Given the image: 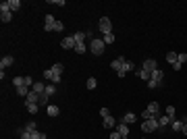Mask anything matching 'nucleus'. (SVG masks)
I'll list each match as a JSON object with an SVG mask.
<instances>
[{
    "instance_id": "2eb2a0df",
    "label": "nucleus",
    "mask_w": 187,
    "mask_h": 139,
    "mask_svg": "<svg viewBox=\"0 0 187 139\" xmlns=\"http://www.w3.org/2000/svg\"><path fill=\"white\" fill-rule=\"evenodd\" d=\"M135 121H137V116H135L133 112H127V114L123 116V121H121V122H125V125H131V122H135Z\"/></svg>"
},
{
    "instance_id": "f704fd0d",
    "label": "nucleus",
    "mask_w": 187,
    "mask_h": 139,
    "mask_svg": "<svg viewBox=\"0 0 187 139\" xmlns=\"http://www.w3.org/2000/svg\"><path fill=\"white\" fill-rule=\"evenodd\" d=\"M31 139H46V133H38V131H33V133H31Z\"/></svg>"
},
{
    "instance_id": "4468645a",
    "label": "nucleus",
    "mask_w": 187,
    "mask_h": 139,
    "mask_svg": "<svg viewBox=\"0 0 187 139\" xmlns=\"http://www.w3.org/2000/svg\"><path fill=\"white\" fill-rule=\"evenodd\" d=\"M31 92H35V93H44V92H46V85H44L42 81H35L33 87H31Z\"/></svg>"
},
{
    "instance_id": "1a4fd4ad",
    "label": "nucleus",
    "mask_w": 187,
    "mask_h": 139,
    "mask_svg": "<svg viewBox=\"0 0 187 139\" xmlns=\"http://www.w3.org/2000/svg\"><path fill=\"white\" fill-rule=\"evenodd\" d=\"M117 133L121 135L123 139H127V137H129V125H125V122H119V125H117Z\"/></svg>"
},
{
    "instance_id": "6e6552de",
    "label": "nucleus",
    "mask_w": 187,
    "mask_h": 139,
    "mask_svg": "<svg viewBox=\"0 0 187 139\" xmlns=\"http://www.w3.org/2000/svg\"><path fill=\"white\" fill-rule=\"evenodd\" d=\"M185 121H187V118H181V121H179V118H173L170 129H173L175 133H181V131H183V122H185Z\"/></svg>"
},
{
    "instance_id": "58836bf2",
    "label": "nucleus",
    "mask_w": 187,
    "mask_h": 139,
    "mask_svg": "<svg viewBox=\"0 0 187 139\" xmlns=\"http://www.w3.org/2000/svg\"><path fill=\"white\" fill-rule=\"evenodd\" d=\"M21 139H31V133L23 129V131H21Z\"/></svg>"
},
{
    "instance_id": "a211bd4d",
    "label": "nucleus",
    "mask_w": 187,
    "mask_h": 139,
    "mask_svg": "<svg viewBox=\"0 0 187 139\" xmlns=\"http://www.w3.org/2000/svg\"><path fill=\"white\" fill-rule=\"evenodd\" d=\"M8 8H11V12H17L21 8V2L19 0H8Z\"/></svg>"
},
{
    "instance_id": "2f4dec72",
    "label": "nucleus",
    "mask_w": 187,
    "mask_h": 139,
    "mask_svg": "<svg viewBox=\"0 0 187 139\" xmlns=\"http://www.w3.org/2000/svg\"><path fill=\"white\" fill-rule=\"evenodd\" d=\"M27 106V112L29 114H38V104H25Z\"/></svg>"
},
{
    "instance_id": "393cba45",
    "label": "nucleus",
    "mask_w": 187,
    "mask_h": 139,
    "mask_svg": "<svg viewBox=\"0 0 187 139\" xmlns=\"http://www.w3.org/2000/svg\"><path fill=\"white\" fill-rule=\"evenodd\" d=\"M137 75H139V79H144V81H150V79H152V73H148V71H144V69H141Z\"/></svg>"
},
{
    "instance_id": "473e14b6",
    "label": "nucleus",
    "mask_w": 187,
    "mask_h": 139,
    "mask_svg": "<svg viewBox=\"0 0 187 139\" xmlns=\"http://www.w3.org/2000/svg\"><path fill=\"white\" fill-rule=\"evenodd\" d=\"M102 40H104V44H112V42H114V33H106Z\"/></svg>"
},
{
    "instance_id": "412c9836",
    "label": "nucleus",
    "mask_w": 187,
    "mask_h": 139,
    "mask_svg": "<svg viewBox=\"0 0 187 139\" xmlns=\"http://www.w3.org/2000/svg\"><path fill=\"white\" fill-rule=\"evenodd\" d=\"M29 92H31V89H29V87H17V96H21V98H27V96H29Z\"/></svg>"
},
{
    "instance_id": "39448f33",
    "label": "nucleus",
    "mask_w": 187,
    "mask_h": 139,
    "mask_svg": "<svg viewBox=\"0 0 187 139\" xmlns=\"http://www.w3.org/2000/svg\"><path fill=\"white\" fill-rule=\"evenodd\" d=\"M98 27H100V31H102V33H112V23H110V19H108V17H102V19H100V25H98Z\"/></svg>"
},
{
    "instance_id": "ea45409f",
    "label": "nucleus",
    "mask_w": 187,
    "mask_h": 139,
    "mask_svg": "<svg viewBox=\"0 0 187 139\" xmlns=\"http://www.w3.org/2000/svg\"><path fill=\"white\" fill-rule=\"evenodd\" d=\"M40 104H48V96L46 93H40Z\"/></svg>"
},
{
    "instance_id": "4be33fe9",
    "label": "nucleus",
    "mask_w": 187,
    "mask_h": 139,
    "mask_svg": "<svg viewBox=\"0 0 187 139\" xmlns=\"http://www.w3.org/2000/svg\"><path fill=\"white\" fill-rule=\"evenodd\" d=\"M0 19H2V23H8L13 19V12L11 11H4V12H0Z\"/></svg>"
},
{
    "instance_id": "9b49d317",
    "label": "nucleus",
    "mask_w": 187,
    "mask_h": 139,
    "mask_svg": "<svg viewBox=\"0 0 187 139\" xmlns=\"http://www.w3.org/2000/svg\"><path fill=\"white\" fill-rule=\"evenodd\" d=\"M25 104H40V93L29 92V96L25 98Z\"/></svg>"
},
{
    "instance_id": "49530a36",
    "label": "nucleus",
    "mask_w": 187,
    "mask_h": 139,
    "mask_svg": "<svg viewBox=\"0 0 187 139\" xmlns=\"http://www.w3.org/2000/svg\"><path fill=\"white\" fill-rule=\"evenodd\" d=\"M110 139H123V137H121V135H119V133H117V131H114V133H112V135H110Z\"/></svg>"
},
{
    "instance_id": "7c9ffc66",
    "label": "nucleus",
    "mask_w": 187,
    "mask_h": 139,
    "mask_svg": "<svg viewBox=\"0 0 187 139\" xmlns=\"http://www.w3.org/2000/svg\"><path fill=\"white\" fill-rule=\"evenodd\" d=\"M96 87H98V81H96L94 77H89L88 79V89H96Z\"/></svg>"
},
{
    "instance_id": "5701e85b",
    "label": "nucleus",
    "mask_w": 187,
    "mask_h": 139,
    "mask_svg": "<svg viewBox=\"0 0 187 139\" xmlns=\"http://www.w3.org/2000/svg\"><path fill=\"white\" fill-rule=\"evenodd\" d=\"M50 69H52V73H54V75H60V73H63V71H64V64L56 62V64H54V67H50Z\"/></svg>"
},
{
    "instance_id": "b1692460",
    "label": "nucleus",
    "mask_w": 187,
    "mask_h": 139,
    "mask_svg": "<svg viewBox=\"0 0 187 139\" xmlns=\"http://www.w3.org/2000/svg\"><path fill=\"white\" fill-rule=\"evenodd\" d=\"M129 71H135V64L131 62V60H125V67H123V73L125 75H127Z\"/></svg>"
},
{
    "instance_id": "6ab92c4d",
    "label": "nucleus",
    "mask_w": 187,
    "mask_h": 139,
    "mask_svg": "<svg viewBox=\"0 0 187 139\" xmlns=\"http://www.w3.org/2000/svg\"><path fill=\"white\" fill-rule=\"evenodd\" d=\"M73 37H75L77 44H85V37H88V33H83V31H77V33L73 35Z\"/></svg>"
},
{
    "instance_id": "423d86ee",
    "label": "nucleus",
    "mask_w": 187,
    "mask_h": 139,
    "mask_svg": "<svg viewBox=\"0 0 187 139\" xmlns=\"http://www.w3.org/2000/svg\"><path fill=\"white\" fill-rule=\"evenodd\" d=\"M75 46H77V42H75L73 35H69V37H64L60 42V48H64V50H75Z\"/></svg>"
},
{
    "instance_id": "c03bdc74",
    "label": "nucleus",
    "mask_w": 187,
    "mask_h": 139,
    "mask_svg": "<svg viewBox=\"0 0 187 139\" xmlns=\"http://www.w3.org/2000/svg\"><path fill=\"white\" fill-rule=\"evenodd\" d=\"M50 83H54V85H56V83H60V75H54V77H52V81H50Z\"/></svg>"
},
{
    "instance_id": "7ed1b4c3",
    "label": "nucleus",
    "mask_w": 187,
    "mask_h": 139,
    "mask_svg": "<svg viewBox=\"0 0 187 139\" xmlns=\"http://www.w3.org/2000/svg\"><path fill=\"white\" fill-rule=\"evenodd\" d=\"M104 40H92L89 42V52L92 54H96V56H100V54L104 52Z\"/></svg>"
},
{
    "instance_id": "0eeeda50",
    "label": "nucleus",
    "mask_w": 187,
    "mask_h": 139,
    "mask_svg": "<svg viewBox=\"0 0 187 139\" xmlns=\"http://www.w3.org/2000/svg\"><path fill=\"white\" fill-rule=\"evenodd\" d=\"M141 69L148 71V73H154V71L158 69V64H156V60H154V58H146V60H144V64H141Z\"/></svg>"
},
{
    "instance_id": "c9c22d12",
    "label": "nucleus",
    "mask_w": 187,
    "mask_h": 139,
    "mask_svg": "<svg viewBox=\"0 0 187 139\" xmlns=\"http://www.w3.org/2000/svg\"><path fill=\"white\" fill-rule=\"evenodd\" d=\"M4 11H11V8H8V0L0 2V12H4Z\"/></svg>"
},
{
    "instance_id": "bb28decb",
    "label": "nucleus",
    "mask_w": 187,
    "mask_h": 139,
    "mask_svg": "<svg viewBox=\"0 0 187 139\" xmlns=\"http://www.w3.org/2000/svg\"><path fill=\"white\" fill-rule=\"evenodd\" d=\"M164 114H166V116L170 118V121H173V118H175V114H177V112H175V106H169V108L164 110Z\"/></svg>"
},
{
    "instance_id": "a878e982",
    "label": "nucleus",
    "mask_w": 187,
    "mask_h": 139,
    "mask_svg": "<svg viewBox=\"0 0 187 139\" xmlns=\"http://www.w3.org/2000/svg\"><path fill=\"white\" fill-rule=\"evenodd\" d=\"M48 96V98H50V96H54V93H56V87H54V83H50V85H46V92H44Z\"/></svg>"
},
{
    "instance_id": "20e7f679",
    "label": "nucleus",
    "mask_w": 187,
    "mask_h": 139,
    "mask_svg": "<svg viewBox=\"0 0 187 139\" xmlns=\"http://www.w3.org/2000/svg\"><path fill=\"white\" fill-rule=\"evenodd\" d=\"M110 67H112V71H117V75L121 77V79L125 77V73H123V67H125V58H123V56H121V58H114V60L110 62Z\"/></svg>"
},
{
    "instance_id": "f3484780",
    "label": "nucleus",
    "mask_w": 187,
    "mask_h": 139,
    "mask_svg": "<svg viewBox=\"0 0 187 139\" xmlns=\"http://www.w3.org/2000/svg\"><path fill=\"white\" fill-rule=\"evenodd\" d=\"M46 112H48V116H58L60 114V110H58V106H54V104H50L46 108Z\"/></svg>"
},
{
    "instance_id": "a18cd8bd",
    "label": "nucleus",
    "mask_w": 187,
    "mask_h": 139,
    "mask_svg": "<svg viewBox=\"0 0 187 139\" xmlns=\"http://www.w3.org/2000/svg\"><path fill=\"white\" fill-rule=\"evenodd\" d=\"M181 67H183V64H181V62H179V60H177V62H175V64H173V69H175V71H181Z\"/></svg>"
},
{
    "instance_id": "79ce46f5",
    "label": "nucleus",
    "mask_w": 187,
    "mask_h": 139,
    "mask_svg": "<svg viewBox=\"0 0 187 139\" xmlns=\"http://www.w3.org/2000/svg\"><path fill=\"white\" fill-rule=\"evenodd\" d=\"M148 87H150V89H156V87H158V83H156V81H152V79H150V81H148Z\"/></svg>"
},
{
    "instance_id": "c756f323",
    "label": "nucleus",
    "mask_w": 187,
    "mask_h": 139,
    "mask_svg": "<svg viewBox=\"0 0 187 139\" xmlns=\"http://www.w3.org/2000/svg\"><path fill=\"white\" fill-rule=\"evenodd\" d=\"M75 52H77V54H85V52H88L85 44H77V46H75Z\"/></svg>"
},
{
    "instance_id": "cd10ccee",
    "label": "nucleus",
    "mask_w": 187,
    "mask_h": 139,
    "mask_svg": "<svg viewBox=\"0 0 187 139\" xmlns=\"http://www.w3.org/2000/svg\"><path fill=\"white\" fill-rule=\"evenodd\" d=\"M25 131H29V133H33V131H38V129H35V122L33 121H29V122H25Z\"/></svg>"
},
{
    "instance_id": "f8f14e48",
    "label": "nucleus",
    "mask_w": 187,
    "mask_h": 139,
    "mask_svg": "<svg viewBox=\"0 0 187 139\" xmlns=\"http://www.w3.org/2000/svg\"><path fill=\"white\" fill-rule=\"evenodd\" d=\"M13 62H15V58H13V56H2V60H0V69L4 71L6 67H11Z\"/></svg>"
},
{
    "instance_id": "de8ad7c7",
    "label": "nucleus",
    "mask_w": 187,
    "mask_h": 139,
    "mask_svg": "<svg viewBox=\"0 0 187 139\" xmlns=\"http://www.w3.org/2000/svg\"><path fill=\"white\" fill-rule=\"evenodd\" d=\"M181 133H185V135H187V121L183 122V131H181Z\"/></svg>"
},
{
    "instance_id": "e433bc0d",
    "label": "nucleus",
    "mask_w": 187,
    "mask_h": 139,
    "mask_svg": "<svg viewBox=\"0 0 187 139\" xmlns=\"http://www.w3.org/2000/svg\"><path fill=\"white\" fill-rule=\"evenodd\" d=\"M63 29H64V23H60V21L54 23V31H63Z\"/></svg>"
},
{
    "instance_id": "f257e3e1",
    "label": "nucleus",
    "mask_w": 187,
    "mask_h": 139,
    "mask_svg": "<svg viewBox=\"0 0 187 139\" xmlns=\"http://www.w3.org/2000/svg\"><path fill=\"white\" fill-rule=\"evenodd\" d=\"M158 116H160V104L158 102H150L148 108L141 112V118L144 121H148V118H158Z\"/></svg>"
},
{
    "instance_id": "a19ab883",
    "label": "nucleus",
    "mask_w": 187,
    "mask_h": 139,
    "mask_svg": "<svg viewBox=\"0 0 187 139\" xmlns=\"http://www.w3.org/2000/svg\"><path fill=\"white\" fill-rule=\"evenodd\" d=\"M179 62H181V64L187 62V54H179Z\"/></svg>"
},
{
    "instance_id": "f03ea898",
    "label": "nucleus",
    "mask_w": 187,
    "mask_h": 139,
    "mask_svg": "<svg viewBox=\"0 0 187 139\" xmlns=\"http://www.w3.org/2000/svg\"><path fill=\"white\" fill-rule=\"evenodd\" d=\"M158 129H160L158 118H148V121L141 122V131H144V133H154V131H158Z\"/></svg>"
},
{
    "instance_id": "72a5a7b5",
    "label": "nucleus",
    "mask_w": 187,
    "mask_h": 139,
    "mask_svg": "<svg viewBox=\"0 0 187 139\" xmlns=\"http://www.w3.org/2000/svg\"><path fill=\"white\" fill-rule=\"evenodd\" d=\"M52 77H54L52 69H46V71H44V79H48V81H52Z\"/></svg>"
},
{
    "instance_id": "4c0bfd02",
    "label": "nucleus",
    "mask_w": 187,
    "mask_h": 139,
    "mask_svg": "<svg viewBox=\"0 0 187 139\" xmlns=\"http://www.w3.org/2000/svg\"><path fill=\"white\" fill-rule=\"evenodd\" d=\"M100 116L104 118V116H110V110L108 108H100Z\"/></svg>"
},
{
    "instance_id": "aec40b11",
    "label": "nucleus",
    "mask_w": 187,
    "mask_h": 139,
    "mask_svg": "<svg viewBox=\"0 0 187 139\" xmlns=\"http://www.w3.org/2000/svg\"><path fill=\"white\" fill-rule=\"evenodd\" d=\"M177 60H179V54H177V52H169V54H166V62H169V64H175Z\"/></svg>"
},
{
    "instance_id": "dca6fc26",
    "label": "nucleus",
    "mask_w": 187,
    "mask_h": 139,
    "mask_svg": "<svg viewBox=\"0 0 187 139\" xmlns=\"http://www.w3.org/2000/svg\"><path fill=\"white\" fill-rule=\"evenodd\" d=\"M104 127L106 129H114L117 127V121H114L112 116H104Z\"/></svg>"
},
{
    "instance_id": "c85d7f7f",
    "label": "nucleus",
    "mask_w": 187,
    "mask_h": 139,
    "mask_svg": "<svg viewBox=\"0 0 187 139\" xmlns=\"http://www.w3.org/2000/svg\"><path fill=\"white\" fill-rule=\"evenodd\" d=\"M13 83H15V87H23L25 85V77H15Z\"/></svg>"
},
{
    "instance_id": "ddd939ff",
    "label": "nucleus",
    "mask_w": 187,
    "mask_h": 139,
    "mask_svg": "<svg viewBox=\"0 0 187 139\" xmlns=\"http://www.w3.org/2000/svg\"><path fill=\"white\" fill-rule=\"evenodd\" d=\"M170 122H173V121H170V118H169V116H166V114H162V116H160V118H158V125H160V129L169 127ZM160 129H158V131H160Z\"/></svg>"
},
{
    "instance_id": "37998d69",
    "label": "nucleus",
    "mask_w": 187,
    "mask_h": 139,
    "mask_svg": "<svg viewBox=\"0 0 187 139\" xmlns=\"http://www.w3.org/2000/svg\"><path fill=\"white\" fill-rule=\"evenodd\" d=\"M52 4H56V6H64V0H50Z\"/></svg>"
},
{
    "instance_id": "9d476101",
    "label": "nucleus",
    "mask_w": 187,
    "mask_h": 139,
    "mask_svg": "<svg viewBox=\"0 0 187 139\" xmlns=\"http://www.w3.org/2000/svg\"><path fill=\"white\" fill-rule=\"evenodd\" d=\"M152 81H156L158 85H162V83H164V73H162L160 69H156V71L152 73Z\"/></svg>"
}]
</instances>
